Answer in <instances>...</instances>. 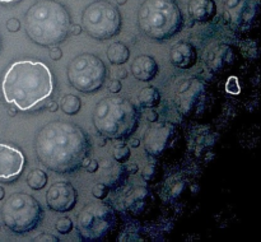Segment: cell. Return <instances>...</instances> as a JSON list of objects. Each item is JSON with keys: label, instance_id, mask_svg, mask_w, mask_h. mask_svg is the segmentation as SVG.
I'll return each instance as SVG.
<instances>
[{"label": "cell", "instance_id": "1", "mask_svg": "<svg viewBox=\"0 0 261 242\" xmlns=\"http://www.w3.org/2000/svg\"><path fill=\"white\" fill-rule=\"evenodd\" d=\"M89 139L81 126L71 122L51 121L35 138L38 160L58 173H71L88 163Z\"/></svg>", "mask_w": 261, "mask_h": 242}, {"label": "cell", "instance_id": "2", "mask_svg": "<svg viewBox=\"0 0 261 242\" xmlns=\"http://www.w3.org/2000/svg\"><path fill=\"white\" fill-rule=\"evenodd\" d=\"M53 92L50 69L42 63L18 61L7 71L3 80L5 101L20 110H30Z\"/></svg>", "mask_w": 261, "mask_h": 242}, {"label": "cell", "instance_id": "3", "mask_svg": "<svg viewBox=\"0 0 261 242\" xmlns=\"http://www.w3.org/2000/svg\"><path fill=\"white\" fill-rule=\"evenodd\" d=\"M25 33L41 46H55L68 37L70 15L56 0H40L25 13Z\"/></svg>", "mask_w": 261, "mask_h": 242}, {"label": "cell", "instance_id": "4", "mask_svg": "<svg viewBox=\"0 0 261 242\" xmlns=\"http://www.w3.org/2000/svg\"><path fill=\"white\" fill-rule=\"evenodd\" d=\"M140 112L130 99L112 94L98 101L93 110V125L105 138H129L138 129Z\"/></svg>", "mask_w": 261, "mask_h": 242}, {"label": "cell", "instance_id": "5", "mask_svg": "<svg viewBox=\"0 0 261 242\" xmlns=\"http://www.w3.org/2000/svg\"><path fill=\"white\" fill-rule=\"evenodd\" d=\"M184 15L175 0H144L138 10V27L147 37L167 41L181 32Z\"/></svg>", "mask_w": 261, "mask_h": 242}, {"label": "cell", "instance_id": "6", "mask_svg": "<svg viewBox=\"0 0 261 242\" xmlns=\"http://www.w3.org/2000/svg\"><path fill=\"white\" fill-rule=\"evenodd\" d=\"M42 205L32 195L25 193L12 194L2 206V218L5 227L15 234L33 231L43 218Z\"/></svg>", "mask_w": 261, "mask_h": 242}, {"label": "cell", "instance_id": "7", "mask_svg": "<svg viewBox=\"0 0 261 242\" xmlns=\"http://www.w3.org/2000/svg\"><path fill=\"white\" fill-rule=\"evenodd\" d=\"M116 226L115 210L101 201L87 204L76 216L75 228L82 241H102L115 231Z\"/></svg>", "mask_w": 261, "mask_h": 242}, {"label": "cell", "instance_id": "8", "mask_svg": "<svg viewBox=\"0 0 261 242\" xmlns=\"http://www.w3.org/2000/svg\"><path fill=\"white\" fill-rule=\"evenodd\" d=\"M119 9L107 0H97L87 5L82 14V28L96 40H109L121 30Z\"/></svg>", "mask_w": 261, "mask_h": 242}, {"label": "cell", "instance_id": "9", "mask_svg": "<svg viewBox=\"0 0 261 242\" xmlns=\"http://www.w3.org/2000/svg\"><path fill=\"white\" fill-rule=\"evenodd\" d=\"M107 69L94 53L76 55L68 65V80L73 88L83 93H93L103 86Z\"/></svg>", "mask_w": 261, "mask_h": 242}, {"label": "cell", "instance_id": "10", "mask_svg": "<svg viewBox=\"0 0 261 242\" xmlns=\"http://www.w3.org/2000/svg\"><path fill=\"white\" fill-rule=\"evenodd\" d=\"M260 0H226L223 19L228 27L237 32L250 30L257 19Z\"/></svg>", "mask_w": 261, "mask_h": 242}, {"label": "cell", "instance_id": "11", "mask_svg": "<svg viewBox=\"0 0 261 242\" xmlns=\"http://www.w3.org/2000/svg\"><path fill=\"white\" fill-rule=\"evenodd\" d=\"M205 86L199 79L191 78L181 80L176 91V106L185 116L198 112L205 101Z\"/></svg>", "mask_w": 261, "mask_h": 242}, {"label": "cell", "instance_id": "12", "mask_svg": "<svg viewBox=\"0 0 261 242\" xmlns=\"http://www.w3.org/2000/svg\"><path fill=\"white\" fill-rule=\"evenodd\" d=\"M177 138L176 126L168 122L155 124L150 126L144 134L145 152L152 157L162 155Z\"/></svg>", "mask_w": 261, "mask_h": 242}, {"label": "cell", "instance_id": "13", "mask_svg": "<svg viewBox=\"0 0 261 242\" xmlns=\"http://www.w3.org/2000/svg\"><path fill=\"white\" fill-rule=\"evenodd\" d=\"M47 206L58 213H66L76 204V191L68 181H58L53 183L46 193Z\"/></svg>", "mask_w": 261, "mask_h": 242}, {"label": "cell", "instance_id": "14", "mask_svg": "<svg viewBox=\"0 0 261 242\" xmlns=\"http://www.w3.org/2000/svg\"><path fill=\"white\" fill-rule=\"evenodd\" d=\"M24 165V157L15 148L0 144V178H12L19 175Z\"/></svg>", "mask_w": 261, "mask_h": 242}, {"label": "cell", "instance_id": "15", "mask_svg": "<svg viewBox=\"0 0 261 242\" xmlns=\"http://www.w3.org/2000/svg\"><path fill=\"white\" fill-rule=\"evenodd\" d=\"M170 60L173 66L178 69H191L198 61V52L190 42H178L172 46L170 51Z\"/></svg>", "mask_w": 261, "mask_h": 242}, {"label": "cell", "instance_id": "16", "mask_svg": "<svg viewBox=\"0 0 261 242\" xmlns=\"http://www.w3.org/2000/svg\"><path fill=\"white\" fill-rule=\"evenodd\" d=\"M150 200H152V195L149 190L144 186H138L127 194L124 206L130 216L139 217L149 208Z\"/></svg>", "mask_w": 261, "mask_h": 242}, {"label": "cell", "instance_id": "17", "mask_svg": "<svg viewBox=\"0 0 261 242\" xmlns=\"http://www.w3.org/2000/svg\"><path fill=\"white\" fill-rule=\"evenodd\" d=\"M188 12L193 22L205 24L216 18L218 8L216 0H189Z\"/></svg>", "mask_w": 261, "mask_h": 242}, {"label": "cell", "instance_id": "18", "mask_svg": "<svg viewBox=\"0 0 261 242\" xmlns=\"http://www.w3.org/2000/svg\"><path fill=\"white\" fill-rule=\"evenodd\" d=\"M234 60H236L234 51L228 45H221L209 51L206 65H208L209 70L219 73V71H223L229 68L234 63Z\"/></svg>", "mask_w": 261, "mask_h": 242}, {"label": "cell", "instance_id": "19", "mask_svg": "<svg viewBox=\"0 0 261 242\" xmlns=\"http://www.w3.org/2000/svg\"><path fill=\"white\" fill-rule=\"evenodd\" d=\"M130 71L138 80L149 82L157 76L160 66L152 56L140 55L134 59L132 66H130Z\"/></svg>", "mask_w": 261, "mask_h": 242}, {"label": "cell", "instance_id": "20", "mask_svg": "<svg viewBox=\"0 0 261 242\" xmlns=\"http://www.w3.org/2000/svg\"><path fill=\"white\" fill-rule=\"evenodd\" d=\"M161 93L155 87H144L138 93V103L142 109H154L160 106Z\"/></svg>", "mask_w": 261, "mask_h": 242}, {"label": "cell", "instance_id": "21", "mask_svg": "<svg viewBox=\"0 0 261 242\" xmlns=\"http://www.w3.org/2000/svg\"><path fill=\"white\" fill-rule=\"evenodd\" d=\"M107 59L112 65H122L130 58V50L122 42H114L107 48Z\"/></svg>", "mask_w": 261, "mask_h": 242}, {"label": "cell", "instance_id": "22", "mask_svg": "<svg viewBox=\"0 0 261 242\" xmlns=\"http://www.w3.org/2000/svg\"><path fill=\"white\" fill-rule=\"evenodd\" d=\"M47 175L41 168H35V170L31 171L27 175V185L32 190H41V189H43L46 183H47Z\"/></svg>", "mask_w": 261, "mask_h": 242}, {"label": "cell", "instance_id": "23", "mask_svg": "<svg viewBox=\"0 0 261 242\" xmlns=\"http://www.w3.org/2000/svg\"><path fill=\"white\" fill-rule=\"evenodd\" d=\"M60 107L63 110L64 114L69 115V116H73V115L78 114L79 110L82 107V101L78 96H74V94H66L63 97L60 102Z\"/></svg>", "mask_w": 261, "mask_h": 242}, {"label": "cell", "instance_id": "24", "mask_svg": "<svg viewBox=\"0 0 261 242\" xmlns=\"http://www.w3.org/2000/svg\"><path fill=\"white\" fill-rule=\"evenodd\" d=\"M112 155L117 163H126L130 159V148L126 143L117 142L115 143Z\"/></svg>", "mask_w": 261, "mask_h": 242}, {"label": "cell", "instance_id": "25", "mask_svg": "<svg viewBox=\"0 0 261 242\" xmlns=\"http://www.w3.org/2000/svg\"><path fill=\"white\" fill-rule=\"evenodd\" d=\"M55 228L59 233L68 234L73 231L74 223L70 218H68V217H61V218H59L58 221H56Z\"/></svg>", "mask_w": 261, "mask_h": 242}, {"label": "cell", "instance_id": "26", "mask_svg": "<svg viewBox=\"0 0 261 242\" xmlns=\"http://www.w3.org/2000/svg\"><path fill=\"white\" fill-rule=\"evenodd\" d=\"M109 191L110 187L106 183L98 182L92 187V195L96 199H98V200H103V199H106L107 195H109Z\"/></svg>", "mask_w": 261, "mask_h": 242}, {"label": "cell", "instance_id": "27", "mask_svg": "<svg viewBox=\"0 0 261 242\" xmlns=\"http://www.w3.org/2000/svg\"><path fill=\"white\" fill-rule=\"evenodd\" d=\"M226 91L231 94H240L241 93V87H240L239 83V78L234 75L229 76L227 79V83H226Z\"/></svg>", "mask_w": 261, "mask_h": 242}, {"label": "cell", "instance_id": "28", "mask_svg": "<svg viewBox=\"0 0 261 242\" xmlns=\"http://www.w3.org/2000/svg\"><path fill=\"white\" fill-rule=\"evenodd\" d=\"M155 175H157V167H155V165L145 166V168L142 172L143 180H144L145 182H152V181L154 180Z\"/></svg>", "mask_w": 261, "mask_h": 242}, {"label": "cell", "instance_id": "29", "mask_svg": "<svg viewBox=\"0 0 261 242\" xmlns=\"http://www.w3.org/2000/svg\"><path fill=\"white\" fill-rule=\"evenodd\" d=\"M48 56H50L53 60L58 61L60 60L61 58H63V51H61V48L59 47L58 45L55 46H50V51H48Z\"/></svg>", "mask_w": 261, "mask_h": 242}, {"label": "cell", "instance_id": "30", "mask_svg": "<svg viewBox=\"0 0 261 242\" xmlns=\"http://www.w3.org/2000/svg\"><path fill=\"white\" fill-rule=\"evenodd\" d=\"M35 241H40V242H46V241H50V242H59L60 239L58 237H55L54 234L51 233H41L38 234L37 237L35 238Z\"/></svg>", "mask_w": 261, "mask_h": 242}, {"label": "cell", "instance_id": "31", "mask_svg": "<svg viewBox=\"0 0 261 242\" xmlns=\"http://www.w3.org/2000/svg\"><path fill=\"white\" fill-rule=\"evenodd\" d=\"M121 88H122V86H121V82H120V79H114V80H111V83H110V86H109L110 93H112V94L119 93V92L121 91Z\"/></svg>", "mask_w": 261, "mask_h": 242}, {"label": "cell", "instance_id": "32", "mask_svg": "<svg viewBox=\"0 0 261 242\" xmlns=\"http://www.w3.org/2000/svg\"><path fill=\"white\" fill-rule=\"evenodd\" d=\"M86 168L89 173H96L99 168V162L96 159L88 160V163L86 165Z\"/></svg>", "mask_w": 261, "mask_h": 242}, {"label": "cell", "instance_id": "33", "mask_svg": "<svg viewBox=\"0 0 261 242\" xmlns=\"http://www.w3.org/2000/svg\"><path fill=\"white\" fill-rule=\"evenodd\" d=\"M7 25H8V30H9L10 32H17V31L20 28L19 20L14 19V18L9 19V22H8Z\"/></svg>", "mask_w": 261, "mask_h": 242}, {"label": "cell", "instance_id": "34", "mask_svg": "<svg viewBox=\"0 0 261 242\" xmlns=\"http://www.w3.org/2000/svg\"><path fill=\"white\" fill-rule=\"evenodd\" d=\"M149 111H148L147 114V120L149 122H157L158 121V117H160V115H158V112L155 111L154 109H148Z\"/></svg>", "mask_w": 261, "mask_h": 242}, {"label": "cell", "instance_id": "35", "mask_svg": "<svg viewBox=\"0 0 261 242\" xmlns=\"http://www.w3.org/2000/svg\"><path fill=\"white\" fill-rule=\"evenodd\" d=\"M125 170H126V172L129 173V175H135V173L138 172L137 163H134V162L127 163V165H125Z\"/></svg>", "mask_w": 261, "mask_h": 242}, {"label": "cell", "instance_id": "36", "mask_svg": "<svg viewBox=\"0 0 261 242\" xmlns=\"http://www.w3.org/2000/svg\"><path fill=\"white\" fill-rule=\"evenodd\" d=\"M69 32H70L71 35H74V36H78V35H81L82 27H81V25H78V24H73V25L70 24V28H69Z\"/></svg>", "mask_w": 261, "mask_h": 242}, {"label": "cell", "instance_id": "37", "mask_svg": "<svg viewBox=\"0 0 261 242\" xmlns=\"http://www.w3.org/2000/svg\"><path fill=\"white\" fill-rule=\"evenodd\" d=\"M58 109H59V104H58V102H55V101H51L50 103L47 104V110H48V111H51V112H56V111H58Z\"/></svg>", "mask_w": 261, "mask_h": 242}, {"label": "cell", "instance_id": "38", "mask_svg": "<svg viewBox=\"0 0 261 242\" xmlns=\"http://www.w3.org/2000/svg\"><path fill=\"white\" fill-rule=\"evenodd\" d=\"M129 145L133 148H138L140 145V139H138V138H132V139H129Z\"/></svg>", "mask_w": 261, "mask_h": 242}, {"label": "cell", "instance_id": "39", "mask_svg": "<svg viewBox=\"0 0 261 242\" xmlns=\"http://www.w3.org/2000/svg\"><path fill=\"white\" fill-rule=\"evenodd\" d=\"M127 76V71L125 69H120L117 71V79H125Z\"/></svg>", "mask_w": 261, "mask_h": 242}, {"label": "cell", "instance_id": "40", "mask_svg": "<svg viewBox=\"0 0 261 242\" xmlns=\"http://www.w3.org/2000/svg\"><path fill=\"white\" fill-rule=\"evenodd\" d=\"M4 196H5V191H4V189L0 187V200H2V199H4Z\"/></svg>", "mask_w": 261, "mask_h": 242}, {"label": "cell", "instance_id": "41", "mask_svg": "<svg viewBox=\"0 0 261 242\" xmlns=\"http://www.w3.org/2000/svg\"><path fill=\"white\" fill-rule=\"evenodd\" d=\"M117 3H119L120 5H122V4H125V3H126V0H117Z\"/></svg>", "mask_w": 261, "mask_h": 242}, {"label": "cell", "instance_id": "42", "mask_svg": "<svg viewBox=\"0 0 261 242\" xmlns=\"http://www.w3.org/2000/svg\"><path fill=\"white\" fill-rule=\"evenodd\" d=\"M2 3H10V2H14V0H0Z\"/></svg>", "mask_w": 261, "mask_h": 242}]
</instances>
